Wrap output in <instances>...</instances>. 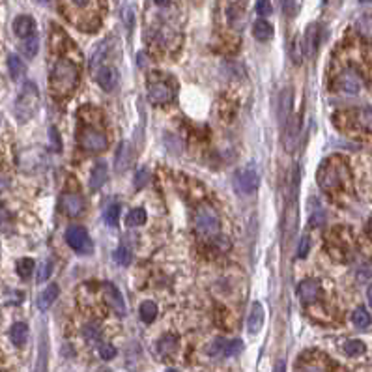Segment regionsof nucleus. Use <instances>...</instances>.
Masks as SVG:
<instances>
[{
	"instance_id": "obj_45",
	"label": "nucleus",
	"mask_w": 372,
	"mask_h": 372,
	"mask_svg": "<svg viewBox=\"0 0 372 372\" xmlns=\"http://www.w3.org/2000/svg\"><path fill=\"white\" fill-rule=\"evenodd\" d=\"M167 372H178V371H176V369H168Z\"/></svg>"
},
{
	"instance_id": "obj_43",
	"label": "nucleus",
	"mask_w": 372,
	"mask_h": 372,
	"mask_svg": "<svg viewBox=\"0 0 372 372\" xmlns=\"http://www.w3.org/2000/svg\"><path fill=\"white\" fill-rule=\"evenodd\" d=\"M154 2H155L157 6H167L168 4V0H154Z\"/></svg>"
},
{
	"instance_id": "obj_20",
	"label": "nucleus",
	"mask_w": 372,
	"mask_h": 372,
	"mask_svg": "<svg viewBox=\"0 0 372 372\" xmlns=\"http://www.w3.org/2000/svg\"><path fill=\"white\" fill-rule=\"evenodd\" d=\"M252 36L256 37L258 41H268L273 36V27H271L268 21L258 19L254 25H252Z\"/></svg>"
},
{
	"instance_id": "obj_2",
	"label": "nucleus",
	"mask_w": 372,
	"mask_h": 372,
	"mask_svg": "<svg viewBox=\"0 0 372 372\" xmlns=\"http://www.w3.org/2000/svg\"><path fill=\"white\" fill-rule=\"evenodd\" d=\"M346 180H348V167L339 157L324 161L320 170H318V184L327 193L342 187L346 184Z\"/></svg>"
},
{
	"instance_id": "obj_40",
	"label": "nucleus",
	"mask_w": 372,
	"mask_h": 372,
	"mask_svg": "<svg viewBox=\"0 0 372 372\" xmlns=\"http://www.w3.org/2000/svg\"><path fill=\"white\" fill-rule=\"evenodd\" d=\"M303 372H324L320 367H314V365H310V367H305L303 369Z\"/></svg>"
},
{
	"instance_id": "obj_24",
	"label": "nucleus",
	"mask_w": 372,
	"mask_h": 372,
	"mask_svg": "<svg viewBox=\"0 0 372 372\" xmlns=\"http://www.w3.org/2000/svg\"><path fill=\"white\" fill-rule=\"evenodd\" d=\"M155 316H157V305L154 301H144L140 305V318H142V322L152 324L155 320Z\"/></svg>"
},
{
	"instance_id": "obj_33",
	"label": "nucleus",
	"mask_w": 372,
	"mask_h": 372,
	"mask_svg": "<svg viewBox=\"0 0 372 372\" xmlns=\"http://www.w3.org/2000/svg\"><path fill=\"white\" fill-rule=\"evenodd\" d=\"M150 182V170L148 167H142L135 174V189H142Z\"/></svg>"
},
{
	"instance_id": "obj_17",
	"label": "nucleus",
	"mask_w": 372,
	"mask_h": 372,
	"mask_svg": "<svg viewBox=\"0 0 372 372\" xmlns=\"http://www.w3.org/2000/svg\"><path fill=\"white\" fill-rule=\"evenodd\" d=\"M58 298V284H49L37 298V309L39 310H47Z\"/></svg>"
},
{
	"instance_id": "obj_37",
	"label": "nucleus",
	"mask_w": 372,
	"mask_h": 372,
	"mask_svg": "<svg viewBox=\"0 0 372 372\" xmlns=\"http://www.w3.org/2000/svg\"><path fill=\"white\" fill-rule=\"evenodd\" d=\"M99 355H101L105 361H111L116 357V348L112 344H101L99 346Z\"/></svg>"
},
{
	"instance_id": "obj_34",
	"label": "nucleus",
	"mask_w": 372,
	"mask_h": 372,
	"mask_svg": "<svg viewBox=\"0 0 372 372\" xmlns=\"http://www.w3.org/2000/svg\"><path fill=\"white\" fill-rule=\"evenodd\" d=\"M242 348H243L242 341H226V346H224V357L236 355L238 352H242Z\"/></svg>"
},
{
	"instance_id": "obj_10",
	"label": "nucleus",
	"mask_w": 372,
	"mask_h": 372,
	"mask_svg": "<svg viewBox=\"0 0 372 372\" xmlns=\"http://www.w3.org/2000/svg\"><path fill=\"white\" fill-rule=\"evenodd\" d=\"M298 296L303 303H316L318 299H322L324 296V290L316 279H305L299 282Z\"/></svg>"
},
{
	"instance_id": "obj_25",
	"label": "nucleus",
	"mask_w": 372,
	"mask_h": 372,
	"mask_svg": "<svg viewBox=\"0 0 372 372\" xmlns=\"http://www.w3.org/2000/svg\"><path fill=\"white\" fill-rule=\"evenodd\" d=\"M37 49H39V39L36 36H30L25 39V43L21 45V51L27 58H34L37 55Z\"/></svg>"
},
{
	"instance_id": "obj_3",
	"label": "nucleus",
	"mask_w": 372,
	"mask_h": 372,
	"mask_svg": "<svg viewBox=\"0 0 372 372\" xmlns=\"http://www.w3.org/2000/svg\"><path fill=\"white\" fill-rule=\"evenodd\" d=\"M37 105H39V90H37V84L28 81L25 83L23 90L19 93L17 101H15V118L21 124H27L37 111Z\"/></svg>"
},
{
	"instance_id": "obj_12",
	"label": "nucleus",
	"mask_w": 372,
	"mask_h": 372,
	"mask_svg": "<svg viewBox=\"0 0 372 372\" xmlns=\"http://www.w3.org/2000/svg\"><path fill=\"white\" fill-rule=\"evenodd\" d=\"M62 210L69 217H77L84 212V198L77 193H65L62 196Z\"/></svg>"
},
{
	"instance_id": "obj_26",
	"label": "nucleus",
	"mask_w": 372,
	"mask_h": 372,
	"mask_svg": "<svg viewBox=\"0 0 372 372\" xmlns=\"http://www.w3.org/2000/svg\"><path fill=\"white\" fill-rule=\"evenodd\" d=\"M125 223H127V226H140V224H144L146 223V212H144L142 208L131 210L129 214H127Z\"/></svg>"
},
{
	"instance_id": "obj_19",
	"label": "nucleus",
	"mask_w": 372,
	"mask_h": 372,
	"mask_svg": "<svg viewBox=\"0 0 372 372\" xmlns=\"http://www.w3.org/2000/svg\"><path fill=\"white\" fill-rule=\"evenodd\" d=\"M9 339L15 346H25L28 339V326L23 324V322H17L13 324L11 329H9Z\"/></svg>"
},
{
	"instance_id": "obj_5",
	"label": "nucleus",
	"mask_w": 372,
	"mask_h": 372,
	"mask_svg": "<svg viewBox=\"0 0 372 372\" xmlns=\"http://www.w3.org/2000/svg\"><path fill=\"white\" fill-rule=\"evenodd\" d=\"M258 184H260V176H258L256 168L252 167V165L238 170L236 176H234V189L240 195H251V193H254L258 189Z\"/></svg>"
},
{
	"instance_id": "obj_29",
	"label": "nucleus",
	"mask_w": 372,
	"mask_h": 372,
	"mask_svg": "<svg viewBox=\"0 0 372 372\" xmlns=\"http://www.w3.org/2000/svg\"><path fill=\"white\" fill-rule=\"evenodd\" d=\"M32 271H34V260L32 258L25 256V258H21L17 262V273L21 279H28L32 275Z\"/></svg>"
},
{
	"instance_id": "obj_27",
	"label": "nucleus",
	"mask_w": 372,
	"mask_h": 372,
	"mask_svg": "<svg viewBox=\"0 0 372 372\" xmlns=\"http://www.w3.org/2000/svg\"><path fill=\"white\" fill-rule=\"evenodd\" d=\"M131 258H133V254H131L127 245H120V247L114 251V262H116L118 266H129Z\"/></svg>"
},
{
	"instance_id": "obj_35",
	"label": "nucleus",
	"mask_w": 372,
	"mask_h": 372,
	"mask_svg": "<svg viewBox=\"0 0 372 372\" xmlns=\"http://www.w3.org/2000/svg\"><path fill=\"white\" fill-rule=\"evenodd\" d=\"M51 271H53V264L49 260H45L39 268V275H37V282H45L51 277Z\"/></svg>"
},
{
	"instance_id": "obj_32",
	"label": "nucleus",
	"mask_w": 372,
	"mask_h": 372,
	"mask_svg": "<svg viewBox=\"0 0 372 372\" xmlns=\"http://www.w3.org/2000/svg\"><path fill=\"white\" fill-rule=\"evenodd\" d=\"M224 346H226L224 339H215L214 342L208 346V354L212 355V357H219V355L224 357Z\"/></svg>"
},
{
	"instance_id": "obj_39",
	"label": "nucleus",
	"mask_w": 372,
	"mask_h": 372,
	"mask_svg": "<svg viewBox=\"0 0 372 372\" xmlns=\"http://www.w3.org/2000/svg\"><path fill=\"white\" fill-rule=\"evenodd\" d=\"M84 339H86L88 342H97V339H99V331H97V327H95V326H86V327H84Z\"/></svg>"
},
{
	"instance_id": "obj_8",
	"label": "nucleus",
	"mask_w": 372,
	"mask_h": 372,
	"mask_svg": "<svg viewBox=\"0 0 372 372\" xmlns=\"http://www.w3.org/2000/svg\"><path fill=\"white\" fill-rule=\"evenodd\" d=\"M361 86H363L361 77H359V73L354 71V69H346V71H342V73L333 81V90L339 93H346V95H355V93H359Z\"/></svg>"
},
{
	"instance_id": "obj_15",
	"label": "nucleus",
	"mask_w": 372,
	"mask_h": 372,
	"mask_svg": "<svg viewBox=\"0 0 372 372\" xmlns=\"http://www.w3.org/2000/svg\"><path fill=\"white\" fill-rule=\"evenodd\" d=\"M318 39H320V27L318 25H309L303 36V51L307 56H312L318 47Z\"/></svg>"
},
{
	"instance_id": "obj_14",
	"label": "nucleus",
	"mask_w": 372,
	"mask_h": 372,
	"mask_svg": "<svg viewBox=\"0 0 372 372\" xmlns=\"http://www.w3.org/2000/svg\"><path fill=\"white\" fill-rule=\"evenodd\" d=\"M95 79H97V84L101 86L105 92L114 90L116 84H118V73H116V69L111 67V65H103L101 69L97 71V75H95Z\"/></svg>"
},
{
	"instance_id": "obj_31",
	"label": "nucleus",
	"mask_w": 372,
	"mask_h": 372,
	"mask_svg": "<svg viewBox=\"0 0 372 372\" xmlns=\"http://www.w3.org/2000/svg\"><path fill=\"white\" fill-rule=\"evenodd\" d=\"M365 352V344L361 342V341H348L344 344V354L346 355H352V357H355V355H361Z\"/></svg>"
},
{
	"instance_id": "obj_41",
	"label": "nucleus",
	"mask_w": 372,
	"mask_h": 372,
	"mask_svg": "<svg viewBox=\"0 0 372 372\" xmlns=\"http://www.w3.org/2000/svg\"><path fill=\"white\" fill-rule=\"evenodd\" d=\"M71 2H73V4H77V6H86V4L90 2V0H71Z\"/></svg>"
},
{
	"instance_id": "obj_9",
	"label": "nucleus",
	"mask_w": 372,
	"mask_h": 372,
	"mask_svg": "<svg viewBox=\"0 0 372 372\" xmlns=\"http://www.w3.org/2000/svg\"><path fill=\"white\" fill-rule=\"evenodd\" d=\"M148 99L154 105H167L174 99V88L163 81H150L148 84Z\"/></svg>"
},
{
	"instance_id": "obj_44",
	"label": "nucleus",
	"mask_w": 372,
	"mask_h": 372,
	"mask_svg": "<svg viewBox=\"0 0 372 372\" xmlns=\"http://www.w3.org/2000/svg\"><path fill=\"white\" fill-rule=\"evenodd\" d=\"M4 189V182H2V178H0V191Z\"/></svg>"
},
{
	"instance_id": "obj_47",
	"label": "nucleus",
	"mask_w": 372,
	"mask_h": 372,
	"mask_svg": "<svg viewBox=\"0 0 372 372\" xmlns=\"http://www.w3.org/2000/svg\"><path fill=\"white\" fill-rule=\"evenodd\" d=\"M0 122H2V118H0Z\"/></svg>"
},
{
	"instance_id": "obj_18",
	"label": "nucleus",
	"mask_w": 372,
	"mask_h": 372,
	"mask_svg": "<svg viewBox=\"0 0 372 372\" xmlns=\"http://www.w3.org/2000/svg\"><path fill=\"white\" fill-rule=\"evenodd\" d=\"M107 178H109V170H107V165H105V163H97V165H95V168L92 170V176H90V189H92V191H97V189H101L103 184L107 182Z\"/></svg>"
},
{
	"instance_id": "obj_1",
	"label": "nucleus",
	"mask_w": 372,
	"mask_h": 372,
	"mask_svg": "<svg viewBox=\"0 0 372 372\" xmlns=\"http://www.w3.org/2000/svg\"><path fill=\"white\" fill-rule=\"evenodd\" d=\"M79 84V71L73 62L69 60H58L51 71V88L56 95H67L75 90Z\"/></svg>"
},
{
	"instance_id": "obj_46",
	"label": "nucleus",
	"mask_w": 372,
	"mask_h": 372,
	"mask_svg": "<svg viewBox=\"0 0 372 372\" xmlns=\"http://www.w3.org/2000/svg\"><path fill=\"white\" fill-rule=\"evenodd\" d=\"M39 2H49V0H39Z\"/></svg>"
},
{
	"instance_id": "obj_42",
	"label": "nucleus",
	"mask_w": 372,
	"mask_h": 372,
	"mask_svg": "<svg viewBox=\"0 0 372 372\" xmlns=\"http://www.w3.org/2000/svg\"><path fill=\"white\" fill-rule=\"evenodd\" d=\"M275 372H284V363H282V361H279V363H277V369H275Z\"/></svg>"
},
{
	"instance_id": "obj_11",
	"label": "nucleus",
	"mask_w": 372,
	"mask_h": 372,
	"mask_svg": "<svg viewBox=\"0 0 372 372\" xmlns=\"http://www.w3.org/2000/svg\"><path fill=\"white\" fill-rule=\"evenodd\" d=\"M103 298H105V303H109V307L118 314V316H124L127 310H125V301L122 298L120 290L116 288L114 284H107L105 290H103Z\"/></svg>"
},
{
	"instance_id": "obj_28",
	"label": "nucleus",
	"mask_w": 372,
	"mask_h": 372,
	"mask_svg": "<svg viewBox=\"0 0 372 372\" xmlns=\"http://www.w3.org/2000/svg\"><path fill=\"white\" fill-rule=\"evenodd\" d=\"M178 348V339L174 335H165L161 341H159V352L165 354H172L174 350Z\"/></svg>"
},
{
	"instance_id": "obj_36",
	"label": "nucleus",
	"mask_w": 372,
	"mask_h": 372,
	"mask_svg": "<svg viewBox=\"0 0 372 372\" xmlns=\"http://www.w3.org/2000/svg\"><path fill=\"white\" fill-rule=\"evenodd\" d=\"M309 249H310V242H309V238L305 236V238H301V242H299V245H298V251H296V258H307Z\"/></svg>"
},
{
	"instance_id": "obj_38",
	"label": "nucleus",
	"mask_w": 372,
	"mask_h": 372,
	"mask_svg": "<svg viewBox=\"0 0 372 372\" xmlns=\"http://www.w3.org/2000/svg\"><path fill=\"white\" fill-rule=\"evenodd\" d=\"M256 13L262 17L271 15V0H258L256 2Z\"/></svg>"
},
{
	"instance_id": "obj_7",
	"label": "nucleus",
	"mask_w": 372,
	"mask_h": 372,
	"mask_svg": "<svg viewBox=\"0 0 372 372\" xmlns=\"http://www.w3.org/2000/svg\"><path fill=\"white\" fill-rule=\"evenodd\" d=\"M65 242L73 251L81 252V254H90L93 249L92 240L83 226H69L65 232Z\"/></svg>"
},
{
	"instance_id": "obj_16",
	"label": "nucleus",
	"mask_w": 372,
	"mask_h": 372,
	"mask_svg": "<svg viewBox=\"0 0 372 372\" xmlns=\"http://www.w3.org/2000/svg\"><path fill=\"white\" fill-rule=\"evenodd\" d=\"M262 324H264V307L262 303L254 301L251 305V312H249V322H247V327H249V333H258L260 331Z\"/></svg>"
},
{
	"instance_id": "obj_23",
	"label": "nucleus",
	"mask_w": 372,
	"mask_h": 372,
	"mask_svg": "<svg viewBox=\"0 0 372 372\" xmlns=\"http://www.w3.org/2000/svg\"><path fill=\"white\" fill-rule=\"evenodd\" d=\"M352 322H354V326L359 327V329H369V326H371V314H369V310L365 307H357L354 310V314H352Z\"/></svg>"
},
{
	"instance_id": "obj_22",
	"label": "nucleus",
	"mask_w": 372,
	"mask_h": 372,
	"mask_svg": "<svg viewBox=\"0 0 372 372\" xmlns=\"http://www.w3.org/2000/svg\"><path fill=\"white\" fill-rule=\"evenodd\" d=\"M280 124L284 125L290 118V109H292V90H282L280 93Z\"/></svg>"
},
{
	"instance_id": "obj_21",
	"label": "nucleus",
	"mask_w": 372,
	"mask_h": 372,
	"mask_svg": "<svg viewBox=\"0 0 372 372\" xmlns=\"http://www.w3.org/2000/svg\"><path fill=\"white\" fill-rule=\"evenodd\" d=\"M8 69H9V75H11L13 81L21 79V77L25 75V71H27V67H25V64H23V60H21L17 55L8 56Z\"/></svg>"
},
{
	"instance_id": "obj_30",
	"label": "nucleus",
	"mask_w": 372,
	"mask_h": 372,
	"mask_svg": "<svg viewBox=\"0 0 372 372\" xmlns=\"http://www.w3.org/2000/svg\"><path fill=\"white\" fill-rule=\"evenodd\" d=\"M118 219H120V206L112 204L107 212H105V223L109 224L111 228H116L118 226Z\"/></svg>"
},
{
	"instance_id": "obj_4",
	"label": "nucleus",
	"mask_w": 372,
	"mask_h": 372,
	"mask_svg": "<svg viewBox=\"0 0 372 372\" xmlns=\"http://www.w3.org/2000/svg\"><path fill=\"white\" fill-rule=\"evenodd\" d=\"M219 226H221V221H219V215L215 214L214 208L202 206V208L196 210L195 214L196 232L204 234V236H215V234L219 232Z\"/></svg>"
},
{
	"instance_id": "obj_6",
	"label": "nucleus",
	"mask_w": 372,
	"mask_h": 372,
	"mask_svg": "<svg viewBox=\"0 0 372 372\" xmlns=\"http://www.w3.org/2000/svg\"><path fill=\"white\" fill-rule=\"evenodd\" d=\"M79 144H81V148L84 152H103L109 146V139H107V135L103 131L86 127L79 135Z\"/></svg>"
},
{
	"instance_id": "obj_13",
	"label": "nucleus",
	"mask_w": 372,
	"mask_h": 372,
	"mask_svg": "<svg viewBox=\"0 0 372 372\" xmlns=\"http://www.w3.org/2000/svg\"><path fill=\"white\" fill-rule=\"evenodd\" d=\"M13 32H15V36L21 37V39H27V37L34 36V32H36V21L30 17V15H19V17L13 21Z\"/></svg>"
}]
</instances>
